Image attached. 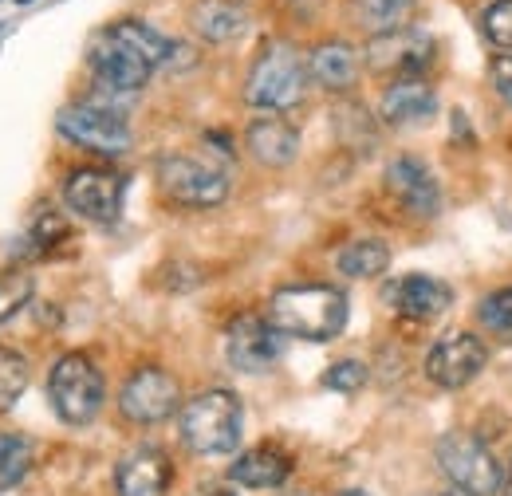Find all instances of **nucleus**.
Instances as JSON below:
<instances>
[{"mask_svg": "<svg viewBox=\"0 0 512 496\" xmlns=\"http://www.w3.org/2000/svg\"><path fill=\"white\" fill-rule=\"evenodd\" d=\"M363 382H367V367H363L359 359H343V363L327 367V374H323V386H327V390H339V394H351V390H359Z\"/></svg>", "mask_w": 512, "mask_h": 496, "instance_id": "c85d7f7f", "label": "nucleus"}, {"mask_svg": "<svg viewBox=\"0 0 512 496\" xmlns=\"http://www.w3.org/2000/svg\"><path fill=\"white\" fill-rule=\"evenodd\" d=\"M182 406L178 378L162 367H138L119 390V414L134 426H158Z\"/></svg>", "mask_w": 512, "mask_h": 496, "instance_id": "9d476101", "label": "nucleus"}, {"mask_svg": "<svg viewBox=\"0 0 512 496\" xmlns=\"http://www.w3.org/2000/svg\"><path fill=\"white\" fill-rule=\"evenodd\" d=\"M178 426H182V441L201 457L233 453L245 430L241 398L233 390H201L178 410Z\"/></svg>", "mask_w": 512, "mask_h": 496, "instance_id": "20e7f679", "label": "nucleus"}, {"mask_svg": "<svg viewBox=\"0 0 512 496\" xmlns=\"http://www.w3.org/2000/svg\"><path fill=\"white\" fill-rule=\"evenodd\" d=\"M123 193H127V178L107 170V166H79L64 178L67 209L83 221H95V225H115L119 221Z\"/></svg>", "mask_w": 512, "mask_h": 496, "instance_id": "1a4fd4ad", "label": "nucleus"}, {"mask_svg": "<svg viewBox=\"0 0 512 496\" xmlns=\"http://www.w3.org/2000/svg\"><path fill=\"white\" fill-rule=\"evenodd\" d=\"M383 186L418 221H430V217L442 213V186H438L434 170L414 154H398V158L386 162Z\"/></svg>", "mask_w": 512, "mask_h": 496, "instance_id": "4468645a", "label": "nucleus"}, {"mask_svg": "<svg viewBox=\"0 0 512 496\" xmlns=\"http://www.w3.org/2000/svg\"><path fill=\"white\" fill-rule=\"evenodd\" d=\"M245 146H249V154L260 166L284 170L300 154V130L288 119H280V115H256L249 130H245Z\"/></svg>", "mask_w": 512, "mask_h": 496, "instance_id": "f3484780", "label": "nucleus"}, {"mask_svg": "<svg viewBox=\"0 0 512 496\" xmlns=\"http://www.w3.org/2000/svg\"><path fill=\"white\" fill-rule=\"evenodd\" d=\"M434 111H438V95L426 79H394L379 103L386 126H418L434 119Z\"/></svg>", "mask_w": 512, "mask_h": 496, "instance_id": "a211bd4d", "label": "nucleus"}, {"mask_svg": "<svg viewBox=\"0 0 512 496\" xmlns=\"http://www.w3.org/2000/svg\"><path fill=\"white\" fill-rule=\"evenodd\" d=\"M308 60L288 40H268L249 67L245 79V103L260 115H284L304 103L308 95Z\"/></svg>", "mask_w": 512, "mask_h": 496, "instance_id": "7ed1b4c3", "label": "nucleus"}, {"mask_svg": "<svg viewBox=\"0 0 512 496\" xmlns=\"http://www.w3.org/2000/svg\"><path fill=\"white\" fill-rule=\"evenodd\" d=\"M335 496H371V493H363V489H343V493H335Z\"/></svg>", "mask_w": 512, "mask_h": 496, "instance_id": "473e14b6", "label": "nucleus"}, {"mask_svg": "<svg viewBox=\"0 0 512 496\" xmlns=\"http://www.w3.org/2000/svg\"><path fill=\"white\" fill-rule=\"evenodd\" d=\"M197 496H233L229 489H221V485H213V489H201Z\"/></svg>", "mask_w": 512, "mask_h": 496, "instance_id": "2f4dec72", "label": "nucleus"}, {"mask_svg": "<svg viewBox=\"0 0 512 496\" xmlns=\"http://www.w3.org/2000/svg\"><path fill=\"white\" fill-rule=\"evenodd\" d=\"M264 315L284 339L327 343L347 327V296L335 284H284L272 292Z\"/></svg>", "mask_w": 512, "mask_h": 496, "instance_id": "f03ea898", "label": "nucleus"}, {"mask_svg": "<svg viewBox=\"0 0 512 496\" xmlns=\"http://www.w3.org/2000/svg\"><path fill=\"white\" fill-rule=\"evenodd\" d=\"M339 272L351 276V280H375L390 268V248L386 241H375V237H363V241H351L335 256Z\"/></svg>", "mask_w": 512, "mask_h": 496, "instance_id": "5701e85b", "label": "nucleus"}, {"mask_svg": "<svg viewBox=\"0 0 512 496\" xmlns=\"http://www.w3.org/2000/svg\"><path fill=\"white\" fill-rule=\"evenodd\" d=\"M477 319H481L485 335H493L497 343H509L512 347V288H501V292L485 296L481 308H477Z\"/></svg>", "mask_w": 512, "mask_h": 496, "instance_id": "a878e982", "label": "nucleus"}, {"mask_svg": "<svg viewBox=\"0 0 512 496\" xmlns=\"http://www.w3.org/2000/svg\"><path fill=\"white\" fill-rule=\"evenodd\" d=\"M434 496H453V493H434Z\"/></svg>", "mask_w": 512, "mask_h": 496, "instance_id": "72a5a7b5", "label": "nucleus"}, {"mask_svg": "<svg viewBox=\"0 0 512 496\" xmlns=\"http://www.w3.org/2000/svg\"><path fill=\"white\" fill-rule=\"evenodd\" d=\"M32 469V441L24 434H0V493L16 489Z\"/></svg>", "mask_w": 512, "mask_h": 496, "instance_id": "b1692460", "label": "nucleus"}, {"mask_svg": "<svg viewBox=\"0 0 512 496\" xmlns=\"http://www.w3.org/2000/svg\"><path fill=\"white\" fill-rule=\"evenodd\" d=\"M253 24L249 8L241 0H197L190 8V28L205 44H229L245 36Z\"/></svg>", "mask_w": 512, "mask_h": 496, "instance_id": "aec40b11", "label": "nucleus"}, {"mask_svg": "<svg viewBox=\"0 0 512 496\" xmlns=\"http://www.w3.org/2000/svg\"><path fill=\"white\" fill-rule=\"evenodd\" d=\"M154 182L166 201L186 205V209H213L229 197V178L190 154H162L154 162Z\"/></svg>", "mask_w": 512, "mask_h": 496, "instance_id": "0eeeda50", "label": "nucleus"}, {"mask_svg": "<svg viewBox=\"0 0 512 496\" xmlns=\"http://www.w3.org/2000/svg\"><path fill=\"white\" fill-rule=\"evenodd\" d=\"M170 481H174V465L158 445H138L115 465L119 496H166Z\"/></svg>", "mask_w": 512, "mask_h": 496, "instance_id": "dca6fc26", "label": "nucleus"}, {"mask_svg": "<svg viewBox=\"0 0 512 496\" xmlns=\"http://www.w3.org/2000/svg\"><path fill=\"white\" fill-rule=\"evenodd\" d=\"M505 496H512V457H509V465H505V489H501Z\"/></svg>", "mask_w": 512, "mask_h": 496, "instance_id": "7c9ffc66", "label": "nucleus"}, {"mask_svg": "<svg viewBox=\"0 0 512 496\" xmlns=\"http://www.w3.org/2000/svg\"><path fill=\"white\" fill-rule=\"evenodd\" d=\"M36 284L24 272H0V323H8L16 311L28 308Z\"/></svg>", "mask_w": 512, "mask_h": 496, "instance_id": "cd10ccee", "label": "nucleus"}, {"mask_svg": "<svg viewBox=\"0 0 512 496\" xmlns=\"http://www.w3.org/2000/svg\"><path fill=\"white\" fill-rule=\"evenodd\" d=\"M284 355V335L268 323V315H241L225 331V359L241 374L272 371Z\"/></svg>", "mask_w": 512, "mask_h": 496, "instance_id": "9b49d317", "label": "nucleus"}, {"mask_svg": "<svg viewBox=\"0 0 512 496\" xmlns=\"http://www.w3.org/2000/svg\"><path fill=\"white\" fill-rule=\"evenodd\" d=\"M489 79H493V91L501 95V103L512 111V56H497L489 63Z\"/></svg>", "mask_w": 512, "mask_h": 496, "instance_id": "c756f323", "label": "nucleus"}, {"mask_svg": "<svg viewBox=\"0 0 512 496\" xmlns=\"http://www.w3.org/2000/svg\"><path fill=\"white\" fill-rule=\"evenodd\" d=\"M438 469L461 496H497L505 489V465L473 434H446L438 441Z\"/></svg>", "mask_w": 512, "mask_h": 496, "instance_id": "423d86ee", "label": "nucleus"}, {"mask_svg": "<svg viewBox=\"0 0 512 496\" xmlns=\"http://www.w3.org/2000/svg\"><path fill=\"white\" fill-rule=\"evenodd\" d=\"M386 304L398 311L402 319L430 323V319H438V315L449 311L453 292H449L446 280H438V276L410 272V276H398L394 284H386Z\"/></svg>", "mask_w": 512, "mask_h": 496, "instance_id": "2eb2a0df", "label": "nucleus"}, {"mask_svg": "<svg viewBox=\"0 0 512 496\" xmlns=\"http://www.w3.org/2000/svg\"><path fill=\"white\" fill-rule=\"evenodd\" d=\"M178 44L162 36L146 20H115L107 24L91 48H87V67L95 75L99 91L111 95H138L158 67H166Z\"/></svg>", "mask_w": 512, "mask_h": 496, "instance_id": "f257e3e1", "label": "nucleus"}, {"mask_svg": "<svg viewBox=\"0 0 512 496\" xmlns=\"http://www.w3.org/2000/svg\"><path fill=\"white\" fill-rule=\"evenodd\" d=\"M481 32L493 48H501V56H512V0H497L485 8Z\"/></svg>", "mask_w": 512, "mask_h": 496, "instance_id": "bb28decb", "label": "nucleus"}, {"mask_svg": "<svg viewBox=\"0 0 512 496\" xmlns=\"http://www.w3.org/2000/svg\"><path fill=\"white\" fill-rule=\"evenodd\" d=\"M56 130L71 146L99 154V158H123L130 150V126L123 111L103 103H67L56 115Z\"/></svg>", "mask_w": 512, "mask_h": 496, "instance_id": "6e6552de", "label": "nucleus"}, {"mask_svg": "<svg viewBox=\"0 0 512 496\" xmlns=\"http://www.w3.org/2000/svg\"><path fill=\"white\" fill-rule=\"evenodd\" d=\"M28 374H32V367L20 351L0 347V414H8L20 402V394L28 390Z\"/></svg>", "mask_w": 512, "mask_h": 496, "instance_id": "393cba45", "label": "nucleus"}, {"mask_svg": "<svg viewBox=\"0 0 512 496\" xmlns=\"http://www.w3.org/2000/svg\"><path fill=\"white\" fill-rule=\"evenodd\" d=\"M485 363H489V347L473 331H449L426 355V378L442 390H461L485 371Z\"/></svg>", "mask_w": 512, "mask_h": 496, "instance_id": "f8f14e48", "label": "nucleus"}, {"mask_svg": "<svg viewBox=\"0 0 512 496\" xmlns=\"http://www.w3.org/2000/svg\"><path fill=\"white\" fill-rule=\"evenodd\" d=\"M308 75L323 91H347L359 79V52L343 40H327L308 52Z\"/></svg>", "mask_w": 512, "mask_h": 496, "instance_id": "412c9836", "label": "nucleus"}, {"mask_svg": "<svg viewBox=\"0 0 512 496\" xmlns=\"http://www.w3.org/2000/svg\"><path fill=\"white\" fill-rule=\"evenodd\" d=\"M288 477H292V457H288L280 445H256V449H245V453L233 461V469H229V481H233V485L256 489V493L280 489Z\"/></svg>", "mask_w": 512, "mask_h": 496, "instance_id": "6ab92c4d", "label": "nucleus"}, {"mask_svg": "<svg viewBox=\"0 0 512 496\" xmlns=\"http://www.w3.org/2000/svg\"><path fill=\"white\" fill-rule=\"evenodd\" d=\"M48 398L56 418L67 426H91L107 402V382L103 371L83 355V351H67L52 363L48 371Z\"/></svg>", "mask_w": 512, "mask_h": 496, "instance_id": "39448f33", "label": "nucleus"}, {"mask_svg": "<svg viewBox=\"0 0 512 496\" xmlns=\"http://www.w3.org/2000/svg\"><path fill=\"white\" fill-rule=\"evenodd\" d=\"M347 8H351V20L367 36H386V32H398L414 20L418 0H351Z\"/></svg>", "mask_w": 512, "mask_h": 496, "instance_id": "4be33fe9", "label": "nucleus"}, {"mask_svg": "<svg viewBox=\"0 0 512 496\" xmlns=\"http://www.w3.org/2000/svg\"><path fill=\"white\" fill-rule=\"evenodd\" d=\"M434 36L406 24L398 32H386V36H371L367 40V52L363 60L371 63L375 71H386V75H398V79H418L430 63H434Z\"/></svg>", "mask_w": 512, "mask_h": 496, "instance_id": "ddd939ff", "label": "nucleus"}, {"mask_svg": "<svg viewBox=\"0 0 512 496\" xmlns=\"http://www.w3.org/2000/svg\"><path fill=\"white\" fill-rule=\"evenodd\" d=\"M16 4H28V0H16Z\"/></svg>", "mask_w": 512, "mask_h": 496, "instance_id": "f704fd0d", "label": "nucleus"}]
</instances>
